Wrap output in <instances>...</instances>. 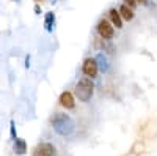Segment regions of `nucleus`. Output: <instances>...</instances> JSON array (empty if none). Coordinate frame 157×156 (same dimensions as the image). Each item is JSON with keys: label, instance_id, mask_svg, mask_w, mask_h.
I'll return each instance as SVG.
<instances>
[{"label": "nucleus", "instance_id": "1a4fd4ad", "mask_svg": "<svg viewBox=\"0 0 157 156\" xmlns=\"http://www.w3.org/2000/svg\"><path fill=\"white\" fill-rule=\"evenodd\" d=\"M96 62H98V66H99V71L101 73H109L110 70V63H109V58L105 54H102V52H99V54L94 57Z\"/></svg>", "mask_w": 157, "mask_h": 156}, {"label": "nucleus", "instance_id": "6ab92c4d", "mask_svg": "<svg viewBox=\"0 0 157 156\" xmlns=\"http://www.w3.org/2000/svg\"><path fill=\"white\" fill-rule=\"evenodd\" d=\"M38 2H41V0H38Z\"/></svg>", "mask_w": 157, "mask_h": 156}, {"label": "nucleus", "instance_id": "7ed1b4c3", "mask_svg": "<svg viewBox=\"0 0 157 156\" xmlns=\"http://www.w3.org/2000/svg\"><path fill=\"white\" fill-rule=\"evenodd\" d=\"M96 30H98L99 38H102V40H105V41H112L113 36H115V27L109 19H101L98 22Z\"/></svg>", "mask_w": 157, "mask_h": 156}, {"label": "nucleus", "instance_id": "ddd939ff", "mask_svg": "<svg viewBox=\"0 0 157 156\" xmlns=\"http://www.w3.org/2000/svg\"><path fill=\"white\" fill-rule=\"evenodd\" d=\"M10 133H11V139H13V140L17 139V131H16V123H14V122L10 123Z\"/></svg>", "mask_w": 157, "mask_h": 156}, {"label": "nucleus", "instance_id": "dca6fc26", "mask_svg": "<svg viewBox=\"0 0 157 156\" xmlns=\"http://www.w3.org/2000/svg\"><path fill=\"white\" fill-rule=\"evenodd\" d=\"M137 3H138V5H148L149 0H137Z\"/></svg>", "mask_w": 157, "mask_h": 156}, {"label": "nucleus", "instance_id": "423d86ee", "mask_svg": "<svg viewBox=\"0 0 157 156\" xmlns=\"http://www.w3.org/2000/svg\"><path fill=\"white\" fill-rule=\"evenodd\" d=\"M60 106H63L66 110H72L75 107V98L71 92H63L60 95Z\"/></svg>", "mask_w": 157, "mask_h": 156}, {"label": "nucleus", "instance_id": "f257e3e1", "mask_svg": "<svg viewBox=\"0 0 157 156\" xmlns=\"http://www.w3.org/2000/svg\"><path fill=\"white\" fill-rule=\"evenodd\" d=\"M50 125L54 128V131L63 137H69L74 134L75 131V123L74 120L68 114H63V112H57L50 117Z\"/></svg>", "mask_w": 157, "mask_h": 156}, {"label": "nucleus", "instance_id": "0eeeda50", "mask_svg": "<svg viewBox=\"0 0 157 156\" xmlns=\"http://www.w3.org/2000/svg\"><path fill=\"white\" fill-rule=\"evenodd\" d=\"M109 21L113 24V27H116V29H123V18H121V14H120V11H118L116 8H112V10H109Z\"/></svg>", "mask_w": 157, "mask_h": 156}, {"label": "nucleus", "instance_id": "9d476101", "mask_svg": "<svg viewBox=\"0 0 157 156\" xmlns=\"http://www.w3.org/2000/svg\"><path fill=\"white\" fill-rule=\"evenodd\" d=\"M13 151H14L17 156H24L25 153H27V142H25L24 139L17 137L14 140V145H13Z\"/></svg>", "mask_w": 157, "mask_h": 156}, {"label": "nucleus", "instance_id": "f8f14e48", "mask_svg": "<svg viewBox=\"0 0 157 156\" xmlns=\"http://www.w3.org/2000/svg\"><path fill=\"white\" fill-rule=\"evenodd\" d=\"M143 150H145V145H143L141 142L138 140V142H135V144H134V147H132V150H130V151L135 153V154H140Z\"/></svg>", "mask_w": 157, "mask_h": 156}, {"label": "nucleus", "instance_id": "20e7f679", "mask_svg": "<svg viewBox=\"0 0 157 156\" xmlns=\"http://www.w3.org/2000/svg\"><path fill=\"white\" fill-rule=\"evenodd\" d=\"M82 71L86 77H90V79H94V77H98V73H99V66H98V62L94 57H88L83 65H82Z\"/></svg>", "mask_w": 157, "mask_h": 156}, {"label": "nucleus", "instance_id": "9b49d317", "mask_svg": "<svg viewBox=\"0 0 157 156\" xmlns=\"http://www.w3.org/2000/svg\"><path fill=\"white\" fill-rule=\"evenodd\" d=\"M54 27H55V13L49 11V13H46V16H44V29H46V32L52 33L54 32Z\"/></svg>", "mask_w": 157, "mask_h": 156}, {"label": "nucleus", "instance_id": "a211bd4d", "mask_svg": "<svg viewBox=\"0 0 157 156\" xmlns=\"http://www.w3.org/2000/svg\"><path fill=\"white\" fill-rule=\"evenodd\" d=\"M14 2H21V0H14Z\"/></svg>", "mask_w": 157, "mask_h": 156}, {"label": "nucleus", "instance_id": "4468645a", "mask_svg": "<svg viewBox=\"0 0 157 156\" xmlns=\"http://www.w3.org/2000/svg\"><path fill=\"white\" fill-rule=\"evenodd\" d=\"M123 2L126 3V5H129L130 8H135L138 3H137V0H123Z\"/></svg>", "mask_w": 157, "mask_h": 156}, {"label": "nucleus", "instance_id": "39448f33", "mask_svg": "<svg viewBox=\"0 0 157 156\" xmlns=\"http://www.w3.org/2000/svg\"><path fill=\"white\" fill-rule=\"evenodd\" d=\"M33 156H55V147L49 142H41L35 147Z\"/></svg>", "mask_w": 157, "mask_h": 156}, {"label": "nucleus", "instance_id": "6e6552de", "mask_svg": "<svg viewBox=\"0 0 157 156\" xmlns=\"http://www.w3.org/2000/svg\"><path fill=\"white\" fill-rule=\"evenodd\" d=\"M118 11H120V14H121V18H123V21H126V22H130L134 18H135V13H134V8H130L129 5H126V3H123L120 8H118Z\"/></svg>", "mask_w": 157, "mask_h": 156}, {"label": "nucleus", "instance_id": "f03ea898", "mask_svg": "<svg viewBox=\"0 0 157 156\" xmlns=\"http://www.w3.org/2000/svg\"><path fill=\"white\" fill-rule=\"evenodd\" d=\"M94 93V84H93V79H90V77H82L80 81L75 84V88H74V96L82 101V102H88L91 99Z\"/></svg>", "mask_w": 157, "mask_h": 156}, {"label": "nucleus", "instance_id": "2eb2a0df", "mask_svg": "<svg viewBox=\"0 0 157 156\" xmlns=\"http://www.w3.org/2000/svg\"><path fill=\"white\" fill-rule=\"evenodd\" d=\"M25 68H30V55L25 57Z\"/></svg>", "mask_w": 157, "mask_h": 156}, {"label": "nucleus", "instance_id": "f3484780", "mask_svg": "<svg viewBox=\"0 0 157 156\" xmlns=\"http://www.w3.org/2000/svg\"><path fill=\"white\" fill-rule=\"evenodd\" d=\"M35 13H36V14H41V8H39V5L35 6Z\"/></svg>", "mask_w": 157, "mask_h": 156}]
</instances>
